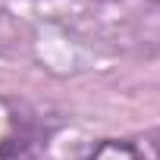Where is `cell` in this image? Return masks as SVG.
<instances>
[{"label":"cell","instance_id":"obj_1","mask_svg":"<svg viewBox=\"0 0 160 160\" xmlns=\"http://www.w3.org/2000/svg\"><path fill=\"white\" fill-rule=\"evenodd\" d=\"M63 25L104 53L160 60V0H75Z\"/></svg>","mask_w":160,"mask_h":160},{"label":"cell","instance_id":"obj_2","mask_svg":"<svg viewBox=\"0 0 160 160\" xmlns=\"http://www.w3.org/2000/svg\"><path fill=\"white\" fill-rule=\"evenodd\" d=\"M47 116L13 94H0V160H38L50 144Z\"/></svg>","mask_w":160,"mask_h":160},{"label":"cell","instance_id":"obj_3","mask_svg":"<svg viewBox=\"0 0 160 160\" xmlns=\"http://www.w3.org/2000/svg\"><path fill=\"white\" fill-rule=\"evenodd\" d=\"M82 160H141L138 151L132 148V141H119V138H104L98 144L88 148V154Z\"/></svg>","mask_w":160,"mask_h":160},{"label":"cell","instance_id":"obj_4","mask_svg":"<svg viewBox=\"0 0 160 160\" xmlns=\"http://www.w3.org/2000/svg\"><path fill=\"white\" fill-rule=\"evenodd\" d=\"M22 47V25L13 22V13L0 10V57L16 53Z\"/></svg>","mask_w":160,"mask_h":160},{"label":"cell","instance_id":"obj_5","mask_svg":"<svg viewBox=\"0 0 160 160\" xmlns=\"http://www.w3.org/2000/svg\"><path fill=\"white\" fill-rule=\"evenodd\" d=\"M129 141H132V148L138 151L141 160H160V126H154V129H148V132H141Z\"/></svg>","mask_w":160,"mask_h":160}]
</instances>
